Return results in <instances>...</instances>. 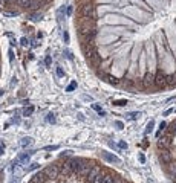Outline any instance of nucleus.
Here are the masks:
<instances>
[{"label": "nucleus", "instance_id": "nucleus-1", "mask_svg": "<svg viewBox=\"0 0 176 183\" xmlns=\"http://www.w3.org/2000/svg\"><path fill=\"white\" fill-rule=\"evenodd\" d=\"M80 15L84 20H93L95 18V6L92 3H84L80 8Z\"/></svg>", "mask_w": 176, "mask_h": 183}, {"label": "nucleus", "instance_id": "nucleus-2", "mask_svg": "<svg viewBox=\"0 0 176 183\" xmlns=\"http://www.w3.org/2000/svg\"><path fill=\"white\" fill-rule=\"evenodd\" d=\"M90 168H92L90 162H87V160L81 159L80 166H78V169H77V171L73 172V175H77V177H80V178H84V177H87V174H89Z\"/></svg>", "mask_w": 176, "mask_h": 183}, {"label": "nucleus", "instance_id": "nucleus-3", "mask_svg": "<svg viewBox=\"0 0 176 183\" xmlns=\"http://www.w3.org/2000/svg\"><path fill=\"white\" fill-rule=\"evenodd\" d=\"M43 172L49 180H57L58 175H60V168H58V165H47L43 169Z\"/></svg>", "mask_w": 176, "mask_h": 183}, {"label": "nucleus", "instance_id": "nucleus-4", "mask_svg": "<svg viewBox=\"0 0 176 183\" xmlns=\"http://www.w3.org/2000/svg\"><path fill=\"white\" fill-rule=\"evenodd\" d=\"M159 160H161L164 165L173 162V154H171V151L168 148H161V151H159Z\"/></svg>", "mask_w": 176, "mask_h": 183}, {"label": "nucleus", "instance_id": "nucleus-5", "mask_svg": "<svg viewBox=\"0 0 176 183\" xmlns=\"http://www.w3.org/2000/svg\"><path fill=\"white\" fill-rule=\"evenodd\" d=\"M171 136L173 134H170V133H165L162 137L159 136L158 137V147L159 148H168L170 147V141H171Z\"/></svg>", "mask_w": 176, "mask_h": 183}, {"label": "nucleus", "instance_id": "nucleus-6", "mask_svg": "<svg viewBox=\"0 0 176 183\" xmlns=\"http://www.w3.org/2000/svg\"><path fill=\"white\" fill-rule=\"evenodd\" d=\"M165 73L162 72V70H159L158 73H156V76H155V85L156 87H164V85H167L165 84Z\"/></svg>", "mask_w": 176, "mask_h": 183}, {"label": "nucleus", "instance_id": "nucleus-7", "mask_svg": "<svg viewBox=\"0 0 176 183\" xmlns=\"http://www.w3.org/2000/svg\"><path fill=\"white\" fill-rule=\"evenodd\" d=\"M99 172H101V168H99V166H92L90 171H89V174H87V177H86L87 178V183H92Z\"/></svg>", "mask_w": 176, "mask_h": 183}, {"label": "nucleus", "instance_id": "nucleus-8", "mask_svg": "<svg viewBox=\"0 0 176 183\" xmlns=\"http://www.w3.org/2000/svg\"><path fill=\"white\" fill-rule=\"evenodd\" d=\"M167 172H168L170 178H171L173 181H176V162L167 163Z\"/></svg>", "mask_w": 176, "mask_h": 183}, {"label": "nucleus", "instance_id": "nucleus-9", "mask_svg": "<svg viewBox=\"0 0 176 183\" xmlns=\"http://www.w3.org/2000/svg\"><path fill=\"white\" fill-rule=\"evenodd\" d=\"M46 180H47V177L44 175V172H43V171H40V172L34 174V177L31 178V181H32V183H46Z\"/></svg>", "mask_w": 176, "mask_h": 183}, {"label": "nucleus", "instance_id": "nucleus-10", "mask_svg": "<svg viewBox=\"0 0 176 183\" xmlns=\"http://www.w3.org/2000/svg\"><path fill=\"white\" fill-rule=\"evenodd\" d=\"M142 82H144V85L145 87H150V85H153L155 84V75L153 73H145V76H144V79H142Z\"/></svg>", "mask_w": 176, "mask_h": 183}, {"label": "nucleus", "instance_id": "nucleus-11", "mask_svg": "<svg viewBox=\"0 0 176 183\" xmlns=\"http://www.w3.org/2000/svg\"><path fill=\"white\" fill-rule=\"evenodd\" d=\"M103 157L107 160V162H115V163H119L121 160L116 157V156H112V154H109V153H103Z\"/></svg>", "mask_w": 176, "mask_h": 183}, {"label": "nucleus", "instance_id": "nucleus-12", "mask_svg": "<svg viewBox=\"0 0 176 183\" xmlns=\"http://www.w3.org/2000/svg\"><path fill=\"white\" fill-rule=\"evenodd\" d=\"M165 84L174 85V84H176V75H167V76H165Z\"/></svg>", "mask_w": 176, "mask_h": 183}, {"label": "nucleus", "instance_id": "nucleus-13", "mask_svg": "<svg viewBox=\"0 0 176 183\" xmlns=\"http://www.w3.org/2000/svg\"><path fill=\"white\" fill-rule=\"evenodd\" d=\"M106 81H107L109 84H112V85H118V84H119V81H118L115 76H112V75H106Z\"/></svg>", "mask_w": 176, "mask_h": 183}, {"label": "nucleus", "instance_id": "nucleus-14", "mask_svg": "<svg viewBox=\"0 0 176 183\" xmlns=\"http://www.w3.org/2000/svg\"><path fill=\"white\" fill-rule=\"evenodd\" d=\"M113 175L112 174H103V180H101V183H113Z\"/></svg>", "mask_w": 176, "mask_h": 183}, {"label": "nucleus", "instance_id": "nucleus-15", "mask_svg": "<svg viewBox=\"0 0 176 183\" xmlns=\"http://www.w3.org/2000/svg\"><path fill=\"white\" fill-rule=\"evenodd\" d=\"M31 144H32V139H31V137H23L21 142H20L21 147H29Z\"/></svg>", "mask_w": 176, "mask_h": 183}, {"label": "nucleus", "instance_id": "nucleus-16", "mask_svg": "<svg viewBox=\"0 0 176 183\" xmlns=\"http://www.w3.org/2000/svg\"><path fill=\"white\" fill-rule=\"evenodd\" d=\"M92 108H93L95 111H98L99 116H104V114H106V111H104L101 107H99V105H96V104H92Z\"/></svg>", "mask_w": 176, "mask_h": 183}, {"label": "nucleus", "instance_id": "nucleus-17", "mask_svg": "<svg viewBox=\"0 0 176 183\" xmlns=\"http://www.w3.org/2000/svg\"><path fill=\"white\" fill-rule=\"evenodd\" d=\"M31 2L32 0H18V5L21 8H31Z\"/></svg>", "mask_w": 176, "mask_h": 183}, {"label": "nucleus", "instance_id": "nucleus-18", "mask_svg": "<svg viewBox=\"0 0 176 183\" xmlns=\"http://www.w3.org/2000/svg\"><path fill=\"white\" fill-rule=\"evenodd\" d=\"M32 113H34V107H26V108H23V116H31Z\"/></svg>", "mask_w": 176, "mask_h": 183}, {"label": "nucleus", "instance_id": "nucleus-19", "mask_svg": "<svg viewBox=\"0 0 176 183\" xmlns=\"http://www.w3.org/2000/svg\"><path fill=\"white\" fill-rule=\"evenodd\" d=\"M41 6V2H40V0H32V2H31V8L29 9H38Z\"/></svg>", "mask_w": 176, "mask_h": 183}, {"label": "nucleus", "instance_id": "nucleus-20", "mask_svg": "<svg viewBox=\"0 0 176 183\" xmlns=\"http://www.w3.org/2000/svg\"><path fill=\"white\" fill-rule=\"evenodd\" d=\"M167 133H170V134H176V121L170 124V127H168V131H167Z\"/></svg>", "mask_w": 176, "mask_h": 183}, {"label": "nucleus", "instance_id": "nucleus-21", "mask_svg": "<svg viewBox=\"0 0 176 183\" xmlns=\"http://www.w3.org/2000/svg\"><path fill=\"white\" fill-rule=\"evenodd\" d=\"M75 88H77V82H75V81H72L69 85H67V88H66V92H72V90H75Z\"/></svg>", "mask_w": 176, "mask_h": 183}, {"label": "nucleus", "instance_id": "nucleus-22", "mask_svg": "<svg viewBox=\"0 0 176 183\" xmlns=\"http://www.w3.org/2000/svg\"><path fill=\"white\" fill-rule=\"evenodd\" d=\"M113 104H115V105H118V107H124L125 104H127V101H125V99H118V101H115Z\"/></svg>", "mask_w": 176, "mask_h": 183}, {"label": "nucleus", "instance_id": "nucleus-23", "mask_svg": "<svg viewBox=\"0 0 176 183\" xmlns=\"http://www.w3.org/2000/svg\"><path fill=\"white\" fill-rule=\"evenodd\" d=\"M3 14L8 15V17H15L18 12H17V11H3Z\"/></svg>", "mask_w": 176, "mask_h": 183}, {"label": "nucleus", "instance_id": "nucleus-24", "mask_svg": "<svg viewBox=\"0 0 176 183\" xmlns=\"http://www.w3.org/2000/svg\"><path fill=\"white\" fill-rule=\"evenodd\" d=\"M47 122H49V124H54V122H55V116H54L52 113L47 114Z\"/></svg>", "mask_w": 176, "mask_h": 183}, {"label": "nucleus", "instance_id": "nucleus-25", "mask_svg": "<svg viewBox=\"0 0 176 183\" xmlns=\"http://www.w3.org/2000/svg\"><path fill=\"white\" fill-rule=\"evenodd\" d=\"M115 127H116L118 130H122V128H124V124H122L121 121H115Z\"/></svg>", "mask_w": 176, "mask_h": 183}, {"label": "nucleus", "instance_id": "nucleus-26", "mask_svg": "<svg viewBox=\"0 0 176 183\" xmlns=\"http://www.w3.org/2000/svg\"><path fill=\"white\" fill-rule=\"evenodd\" d=\"M141 116V113H130L129 114V119H136V118H139Z\"/></svg>", "mask_w": 176, "mask_h": 183}, {"label": "nucleus", "instance_id": "nucleus-27", "mask_svg": "<svg viewBox=\"0 0 176 183\" xmlns=\"http://www.w3.org/2000/svg\"><path fill=\"white\" fill-rule=\"evenodd\" d=\"M153 125H155V124H153V121H150V122H148V125H147V130H145V133H150V131H152Z\"/></svg>", "mask_w": 176, "mask_h": 183}, {"label": "nucleus", "instance_id": "nucleus-28", "mask_svg": "<svg viewBox=\"0 0 176 183\" xmlns=\"http://www.w3.org/2000/svg\"><path fill=\"white\" fill-rule=\"evenodd\" d=\"M113 183H125V181H124V178H121V177H115V178H113Z\"/></svg>", "mask_w": 176, "mask_h": 183}, {"label": "nucleus", "instance_id": "nucleus-29", "mask_svg": "<svg viewBox=\"0 0 176 183\" xmlns=\"http://www.w3.org/2000/svg\"><path fill=\"white\" fill-rule=\"evenodd\" d=\"M57 75H58L60 78H63V76H64V73H63V70H61V67H57Z\"/></svg>", "mask_w": 176, "mask_h": 183}, {"label": "nucleus", "instance_id": "nucleus-30", "mask_svg": "<svg viewBox=\"0 0 176 183\" xmlns=\"http://www.w3.org/2000/svg\"><path fill=\"white\" fill-rule=\"evenodd\" d=\"M118 145H119V148H122V150H127V144H125V142H119Z\"/></svg>", "mask_w": 176, "mask_h": 183}, {"label": "nucleus", "instance_id": "nucleus-31", "mask_svg": "<svg viewBox=\"0 0 176 183\" xmlns=\"http://www.w3.org/2000/svg\"><path fill=\"white\" fill-rule=\"evenodd\" d=\"M138 159H139V162H141V163H144V162H145V157H144L142 154H138Z\"/></svg>", "mask_w": 176, "mask_h": 183}, {"label": "nucleus", "instance_id": "nucleus-32", "mask_svg": "<svg viewBox=\"0 0 176 183\" xmlns=\"http://www.w3.org/2000/svg\"><path fill=\"white\" fill-rule=\"evenodd\" d=\"M63 38H64V43H67V41H69V34L64 32V34H63Z\"/></svg>", "mask_w": 176, "mask_h": 183}, {"label": "nucleus", "instance_id": "nucleus-33", "mask_svg": "<svg viewBox=\"0 0 176 183\" xmlns=\"http://www.w3.org/2000/svg\"><path fill=\"white\" fill-rule=\"evenodd\" d=\"M44 63H46V66H51V57H46Z\"/></svg>", "mask_w": 176, "mask_h": 183}, {"label": "nucleus", "instance_id": "nucleus-34", "mask_svg": "<svg viewBox=\"0 0 176 183\" xmlns=\"http://www.w3.org/2000/svg\"><path fill=\"white\" fill-rule=\"evenodd\" d=\"M28 43H29L28 38H21V44H23V46H28Z\"/></svg>", "mask_w": 176, "mask_h": 183}, {"label": "nucleus", "instance_id": "nucleus-35", "mask_svg": "<svg viewBox=\"0 0 176 183\" xmlns=\"http://www.w3.org/2000/svg\"><path fill=\"white\" fill-rule=\"evenodd\" d=\"M35 168H37V163H32V165L29 166V169H35Z\"/></svg>", "mask_w": 176, "mask_h": 183}, {"label": "nucleus", "instance_id": "nucleus-36", "mask_svg": "<svg viewBox=\"0 0 176 183\" xmlns=\"http://www.w3.org/2000/svg\"><path fill=\"white\" fill-rule=\"evenodd\" d=\"M3 148H5V147H3V144H0V154L3 153Z\"/></svg>", "mask_w": 176, "mask_h": 183}, {"label": "nucleus", "instance_id": "nucleus-37", "mask_svg": "<svg viewBox=\"0 0 176 183\" xmlns=\"http://www.w3.org/2000/svg\"><path fill=\"white\" fill-rule=\"evenodd\" d=\"M3 5V0H0V6H2Z\"/></svg>", "mask_w": 176, "mask_h": 183}]
</instances>
